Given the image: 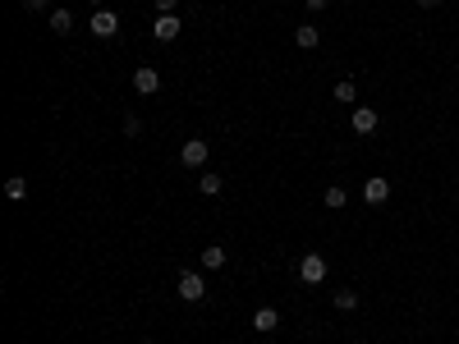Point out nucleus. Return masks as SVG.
Segmentation results:
<instances>
[{
	"mask_svg": "<svg viewBox=\"0 0 459 344\" xmlns=\"http://www.w3.org/2000/svg\"><path fill=\"white\" fill-rule=\"evenodd\" d=\"M326 257L322 253H303V262H299V280H303V285H322V280H326Z\"/></svg>",
	"mask_w": 459,
	"mask_h": 344,
	"instance_id": "obj_1",
	"label": "nucleus"
},
{
	"mask_svg": "<svg viewBox=\"0 0 459 344\" xmlns=\"http://www.w3.org/2000/svg\"><path fill=\"white\" fill-rule=\"evenodd\" d=\"M88 28H92V37H97V42H110V37L120 33V19H115V10H92Z\"/></svg>",
	"mask_w": 459,
	"mask_h": 344,
	"instance_id": "obj_2",
	"label": "nucleus"
},
{
	"mask_svg": "<svg viewBox=\"0 0 459 344\" xmlns=\"http://www.w3.org/2000/svg\"><path fill=\"white\" fill-rule=\"evenodd\" d=\"M175 289H179V299L197 303V299H202V294H207V280H202V271H179Z\"/></svg>",
	"mask_w": 459,
	"mask_h": 344,
	"instance_id": "obj_3",
	"label": "nucleus"
},
{
	"mask_svg": "<svg viewBox=\"0 0 459 344\" xmlns=\"http://www.w3.org/2000/svg\"><path fill=\"white\" fill-rule=\"evenodd\" d=\"M207 156H211L207 138H188V143H184V152H179V161H184L188 170H202V166H207Z\"/></svg>",
	"mask_w": 459,
	"mask_h": 344,
	"instance_id": "obj_4",
	"label": "nucleus"
},
{
	"mask_svg": "<svg viewBox=\"0 0 459 344\" xmlns=\"http://www.w3.org/2000/svg\"><path fill=\"white\" fill-rule=\"evenodd\" d=\"M156 88H161V74H156L152 65H138V69H133V92H138V97H152Z\"/></svg>",
	"mask_w": 459,
	"mask_h": 344,
	"instance_id": "obj_5",
	"label": "nucleus"
},
{
	"mask_svg": "<svg viewBox=\"0 0 459 344\" xmlns=\"http://www.w3.org/2000/svg\"><path fill=\"white\" fill-rule=\"evenodd\" d=\"M179 28H184V23H179V14H161V19L152 23V37H156V42H175Z\"/></svg>",
	"mask_w": 459,
	"mask_h": 344,
	"instance_id": "obj_6",
	"label": "nucleus"
},
{
	"mask_svg": "<svg viewBox=\"0 0 459 344\" xmlns=\"http://www.w3.org/2000/svg\"><path fill=\"white\" fill-rule=\"evenodd\" d=\"M363 198L372 202V207H382L386 198H391V179H382V175H372L368 184H363Z\"/></svg>",
	"mask_w": 459,
	"mask_h": 344,
	"instance_id": "obj_7",
	"label": "nucleus"
},
{
	"mask_svg": "<svg viewBox=\"0 0 459 344\" xmlns=\"http://www.w3.org/2000/svg\"><path fill=\"white\" fill-rule=\"evenodd\" d=\"M349 124H354V134H372V129H377V111H372V106H354Z\"/></svg>",
	"mask_w": 459,
	"mask_h": 344,
	"instance_id": "obj_8",
	"label": "nucleus"
},
{
	"mask_svg": "<svg viewBox=\"0 0 459 344\" xmlns=\"http://www.w3.org/2000/svg\"><path fill=\"white\" fill-rule=\"evenodd\" d=\"M276 326H280V312H276V308H257V312H253V331L271 335Z\"/></svg>",
	"mask_w": 459,
	"mask_h": 344,
	"instance_id": "obj_9",
	"label": "nucleus"
},
{
	"mask_svg": "<svg viewBox=\"0 0 459 344\" xmlns=\"http://www.w3.org/2000/svg\"><path fill=\"white\" fill-rule=\"evenodd\" d=\"M294 42L303 46V51H313V46H322V28H317V23H299V28H294Z\"/></svg>",
	"mask_w": 459,
	"mask_h": 344,
	"instance_id": "obj_10",
	"label": "nucleus"
},
{
	"mask_svg": "<svg viewBox=\"0 0 459 344\" xmlns=\"http://www.w3.org/2000/svg\"><path fill=\"white\" fill-rule=\"evenodd\" d=\"M197 262H202V271H220V267H225V248H216V244L202 248V257H197Z\"/></svg>",
	"mask_w": 459,
	"mask_h": 344,
	"instance_id": "obj_11",
	"label": "nucleus"
},
{
	"mask_svg": "<svg viewBox=\"0 0 459 344\" xmlns=\"http://www.w3.org/2000/svg\"><path fill=\"white\" fill-rule=\"evenodd\" d=\"M51 33L69 37V33H74V14H69V10H51Z\"/></svg>",
	"mask_w": 459,
	"mask_h": 344,
	"instance_id": "obj_12",
	"label": "nucleus"
},
{
	"mask_svg": "<svg viewBox=\"0 0 459 344\" xmlns=\"http://www.w3.org/2000/svg\"><path fill=\"white\" fill-rule=\"evenodd\" d=\"M5 198L23 202V198H28V179H23V175H10V179H5Z\"/></svg>",
	"mask_w": 459,
	"mask_h": 344,
	"instance_id": "obj_13",
	"label": "nucleus"
},
{
	"mask_svg": "<svg viewBox=\"0 0 459 344\" xmlns=\"http://www.w3.org/2000/svg\"><path fill=\"white\" fill-rule=\"evenodd\" d=\"M322 202H326L331 211H345V202H349V193H345V189H336V184H331V189L322 193Z\"/></svg>",
	"mask_w": 459,
	"mask_h": 344,
	"instance_id": "obj_14",
	"label": "nucleus"
},
{
	"mask_svg": "<svg viewBox=\"0 0 459 344\" xmlns=\"http://www.w3.org/2000/svg\"><path fill=\"white\" fill-rule=\"evenodd\" d=\"M336 308L354 312V308H359V289H336Z\"/></svg>",
	"mask_w": 459,
	"mask_h": 344,
	"instance_id": "obj_15",
	"label": "nucleus"
},
{
	"mask_svg": "<svg viewBox=\"0 0 459 344\" xmlns=\"http://www.w3.org/2000/svg\"><path fill=\"white\" fill-rule=\"evenodd\" d=\"M197 189L207 193V198H216V193H220V189H225V179H220V175H211V170H207V175L197 179Z\"/></svg>",
	"mask_w": 459,
	"mask_h": 344,
	"instance_id": "obj_16",
	"label": "nucleus"
},
{
	"mask_svg": "<svg viewBox=\"0 0 459 344\" xmlns=\"http://www.w3.org/2000/svg\"><path fill=\"white\" fill-rule=\"evenodd\" d=\"M354 97H359V88H354L349 78H340V83H336V101H349V106H354Z\"/></svg>",
	"mask_w": 459,
	"mask_h": 344,
	"instance_id": "obj_17",
	"label": "nucleus"
},
{
	"mask_svg": "<svg viewBox=\"0 0 459 344\" xmlns=\"http://www.w3.org/2000/svg\"><path fill=\"white\" fill-rule=\"evenodd\" d=\"M175 5H179V0H156V10H161V14H175Z\"/></svg>",
	"mask_w": 459,
	"mask_h": 344,
	"instance_id": "obj_18",
	"label": "nucleus"
},
{
	"mask_svg": "<svg viewBox=\"0 0 459 344\" xmlns=\"http://www.w3.org/2000/svg\"><path fill=\"white\" fill-rule=\"evenodd\" d=\"M326 5H331V0H308V10H313V14H322Z\"/></svg>",
	"mask_w": 459,
	"mask_h": 344,
	"instance_id": "obj_19",
	"label": "nucleus"
},
{
	"mask_svg": "<svg viewBox=\"0 0 459 344\" xmlns=\"http://www.w3.org/2000/svg\"><path fill=\"white\" fill-rule=\"evenodd\" d=\"M23 5H28V10H46V5H51V0H23Z\"/></svg>",
	"mask_w": 459,
	"mask_h": 344,
	"instance_id": "obj_20",
	"label": "nucleus"
},
{
	"mask_svg": "<svg viewBox=\"0 0 459 344\" xmlns=\"http://www.w3.org/2000/svg\"><path fill=\"white\" fill-rule=\"evenodd\" d=\"M418 5H423V10H437V5H441V0H418Z\"/></svg>",
	"mask_w": 459,
	"mask_h": 344,
	"instance_id": "obj_21",
	"label": "nucleus"
},
{
	"mask_svg": "<svg viewBox=\"0 0 459 344\" xmlns=\"http://www.w3.org/2000/svg\"><path fill=\"white\" fill-rule=\"evenodd\" d=\"M92 5H97V10H106V0H92Z\"/></svg>",
	"mask_w": 459,
	"mask_h": 344,
	"instance_id": "obj_22",
	"label": "nucleus"
},
{
	"mask_svg": "<svg viewBox=\"0 0 459 344\" xmlns=\"http://www.w3.org/2000/svg\"><path fill=\"white\" fill-rule=\"evenodd\" d=\"M142 344H156V340H142Z\"/></svg>",
	"mask_w": 459,
	"mask_h": 344,
	"instance_id": "obj_23",
	"label": "nucleus"
}]
</instances>
